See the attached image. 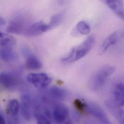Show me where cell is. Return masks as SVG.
Returning <instances> with one entry per match:
<instances>
[{
	"instance_id": "6",
	"label": "cell",
	"mask_w": 124,
	"mask_h": 124,
	"mask_svg": "<svg viewBox=\"0 0 124 124\" xmlns=\"http://www.w3.org/2000/svg\"><path fill=\"white\" fill-rule=\"evenodd\" d=\"M69 110L65 105L60 104L56 105L53 111V118L57 124H64L68 120Z\"/></svg>"
},
{
	"instance_id": "23",
	"label": "cell",
	"mask_w": 124,
	"mask_h": 124,
	"mask_svg": "<svg viewBox=\"0 0 124 124\" xmlns=\"http://www.w3.org/2000/svg\"><path fill=\"white\" fill-rule=\"evenodd\" d=\"M0 124H6L5 118L2 114H1L0 116Z\"/></svg>"
},
{
	"instance_id": "3",
	"label": "cell",
	"mask_w": 124,
	"mask_h": 124,
	"mask_svg": "<svg viewBox=\"0 0 124 124\" xmlns=\"http://www.w3.org/2000/svg\"><path fill=\"white\" fill-rule=\"evenodd\" d=\"M27 79L29 83L39 89L46 88L52 81L51 78L48 74L43 72L30 73Z\"/></svg>"
},
{
	"instance_id": "5",
	"label": "cell",
	"mask_w": 124,
	"mask_h": 124,
	"mask_svg": "<svg viewBox=\"0 0 124 124\" xmlns=\"http://www.w3.org/2000/svg\"><path fill=\"white\" fill-rule=\"evenodd\" d=\"M48 31H49L48 24L43 21H39L27 27L23 34L27 37H34Z\"/></svg>"
},
{
	"instance_id": "18",
	"label": "cell",
	"mask_w": 124,
	"mask_h": 124,
	"mask_svg": "<svg viewBox=\"0 0 124 124\" xmlns=\"http://www.w3.org/2000/svg\"><path fill=\"white\" fill-rule=\"evenodd\" d=\"M63 17V14L62 13H58L52 16L51 17L49 23L48 24L49 30H52V29L58 26L62 23Z\"/></svg>"
},
{
	"instance_id": "21",
	"label": "cell",
	"mask_w": 124,
	"mask_h": 124,
	"mask_svg": "<svg viewBox=\"0 0 124 124\" xmlns=\"http://www.w3.org/2000/svg\"><path fill=\"white\" fill-rule=\"evenodd\" d=\"M115 113L116 118L119 123L121 124H124V110H118Z\"/></svg>"
},
{
	"instance_id": "9",
	"label": "cell",
	"mask_w": 124,
	"mask_h": 124,
	"mask_svg": "<svg viewBox=\"0 0 124 124\" xmlns=\"http://www.w3.org/2000/svg\"><path fill=\"white\" fill-rule=\"evenodd\" d=\"M21 111L23 117L27 121H29L31 117V97L24 94L21 97Z\"/></svg>"
},
{
	"instance_id": "1",
	"label": "cell",
	"mask_w": 124,
	"mask_h": 124,
	"mask_svg": "<svg viewBox=\"0 0 124 124\" xmlns=\"http://www.w3.org/2000/svg\"><path fill=\"white\" fill-rule=\"evenodd\" d=\"M95 43V37L91 35L88 36L81 44L73 47L66 55L62 59L64 63H70L78 61L85 56L90 51Z\"/></svg>"
},
{
	"instance_id": "14",
	"label": "cell",
	"mask_w": 124,
	"mask_h": 124,
	"mask_svg": "<svg viewBox=\"0 0 124 124\" xmlns=\"http://www.w3.org/2000/svg\"><path fill=\"white\" fill-rule=\"evenodd\" d=\"M0 56L1 59L6 62H12L18 59V55L14 49L0 48Z\"/></svg>"
},
{
	"instance_id": "17",
	"label": "cell",
	"mask_w": 124,
	"mask_h": 124,
	"mask_svg": "<svg viewBox=\"0 0 124 124\" xmlns=\"http://www.w3.org/2000/svg\"><path fill=\"white\" fill-rule=\"evenodd\" d=\"M19 108L20 105L17 100L13 99L9 101L7 106V110L11 116H16L18 114Z\"/></svg>"
},
{
	"instance_id": "2",
	"label": "cell",
	"mask_w": 124,
	"mask_h": 124,
	"mask_svg": "<svg viewBox=\"0 0 124 124\" xmlns=\"http://www.w3.org/2000/svg\"><path fill=\"white\" fill-rule=\"evenodd\" d=\"M115 70L114 66L110 65H105L101 67L93 75L89 81L90 89L95 91L101 88L109 77L114 73Z\"/></svg>"
},
{
	"instance_id": "24",
	"label": "cell",
	"mask_w": 124,
	"mask_h": 124,
	"mask_svg": "<svg viewBox=\"0 0 124 124\" xmlns=\"http://www.w3.org/2000/svg\"><path fill=\"white\" fill-rule=\"evenodd\" d=\"M6 23V21L5 20V19L2 17H0V26L2 27L3 26H4Z\"/></svg>"
},
{
	"instance_id": "20",
	"label": "cell",
	"mask_w": 124,
	"mask_h": 124,
	"mask_svg": "<svg viewBox=\"0 0 124 124\" xmlns=\"http://www.w3.org/2000/svg\"><path fill=\"white\" fill-rule=\"evenodd\" d=\"M37 124H51V122L47 116L41 113L36 114Z\"/></svg>"
},
{
	"instance_id": "16",
	"label": "cell",
	"mask_w": 124,
	"mask_h": 124,
	"mask_svg": "<svg viewBox=\"0 0 124 124\" xmlns=\"http://www.w3.org/2000/svg\"><path fill=\"white\" fill-rule=\"evenodd\" d=\"M25 67L30 70H38L42 68L43 65L40 60L32 53L26 57Z\"/></svg>"
},
{
	"instance_id": "22",
	"label": "cell",
	"mask_w": 124,
	"mask_h": 124,
	"mask_svg": "<svg viewBox=\"0 0 124 124\" xmlns=\"http://www.w3.org/2000/svg\"><path fill=\"white\" fill-rule=\"evenodd\" d=\"M74 105L75 107L80 111L83 112L85 108V104H83L81 101L79 100H76L74 101Z\"/></svg>"
},
{
	"instance_id": "15",
	"label": "cell",
	"mask_w": 124,
	"mask_h": 124,
	"mask_svg": "<svg viewBox=\"0 0 124 124\" xmlns=\"http://www.w3.org/2000/svg\"><path fill=\"white\" fill-rule=\"evenodd\" d=\"M0 48L14 49L16 45L15 39L12 36L5 33H0Z\"/></svg>"
},
{
	"instance_id": "12",
	"label": "cell",
	"mask_w": 124,
	"mask_h": 124,
	"mask_svg": "<svg viewBox=\"0 0 124 124\" xmlns=\"http://www.w3.org/2000/svg\"><path fill=\"white\" fill-rule=\"evenodd\" d=\"M48 94L51 98L53 100L62 101L68 97L67 91L60 87L53 86L48 91Z\"/></svg>"
},
{
	"instance_id": "4",
	"label": "cell",
	"mask_w": 124,
	"mask_h": 124,
	"mask_svg": "<svg viewBox=\"0 0 124 124\" xmlns=\"http://www.w3.org/2000/svg\"><path fill=\"white\" fill-rule=\"evenodd\" d=\"M86 111L104 124H111V122L105 112L98 105L94 103H88L85 105Z\"/></svg>"
},
{
	"instance_id": "13",
	"label": "cell",
	"mask_w": 124,
	"mask_h": 124,
	"mask_svg": "<svg viewBox=\"0 0 124 124\" xmlns=\"http://www.w3.org/2000/svg\"><path fill=\"white\" fill-rule=\"evenodd\" d=\"M118 38V34L116 31H115L111 33L104 40L102 44L100 49V54L104 53L109 47L115 45Z\"/></svg>"
},
{
	"instance_id": "19",
	"label": "cell",
	"mask_w": 124,
	"mask_h": 124,
	"mask_svg": "<svg viewBox=\"0 0 124 124\" xmlns=\"http://www.w3.org/2000/svg\"><path fill=\"white\" fill-rule=\"evenodd\" d=\"M76 31L81 34L87 35L90 31V27L88 23L84 21H79L76 26Z\"/></svg>"
},
{
	"instance_id": "8",
	"label": "cell",
	"mask_w": 124,
	"mask_h": 124,
	"mask_svg": "<svg viewBox=\"0 0 124 124\" xmlns=\"http://www.w3.org/2000/svg\"><path fill=\"white\" fill-rule=\"evenodd\" d=\"M26 29L24 20L21 17H18L10 21L7 27L6 31L10 33L19 34L22 32L24 33Z\"/></svg>"
},
{
	"instance_id": "10",
	"label": "cell",
	"mask_w": 124,
	"mask_h": 124,
	"mask_svg": "<svg viewBox=\"0 0 124 124\" xmlns=\"http://www.w3.org/2000/svg\"><path fill=\"white\" fill-rule=\"evenodd\" d=\"M105 2L116 15L124 20V3L122 1L106 0Z\"/></svg>"
},
{
	"instance_id": "7",
	"label": "cell",
	"mask_w": 124,
	"mask_h": 124,
	"mask_svg": "<svg viewBox=\"0 0 124 124\" xmlns=\"http://www.w3.org/2000/svg\"><path fill=\"white\" fill-rule=\"evenodd\" d=\"M1 85L5 89L12 91L16 88L18 81L16 76L12 73L3 71L0 75Z\"/></svg>"
},
{
	"instance_id": "11",
	"label": "cell",
	"mask_w": 124,
	"mask_h": 124,
	"mask_svg": "<svg viewBox=\"0 0 124 124\" xmlns=\"http://www.w3.org/2000/svg\"><path fill=\"white\" fill-rule=\"evenodd\" d=\"M115 103L118 106H124V84L116 85L114 90Z\"/></svg>"
}]
</instances>
